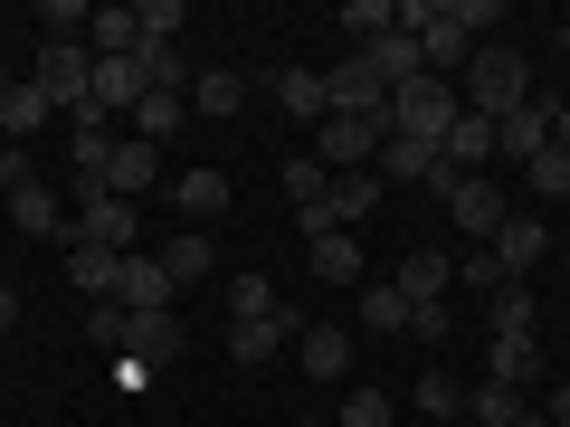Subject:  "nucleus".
<instances>
[{
	"instance_id": "c756f323",
	"label": "nucleus",
	"mask_w": 570,
	"mask_h": 427,
	"mask_svg": "<svg viewBox=\"0 0 570 427\" xmlns=\"http://www.w3.org/2000/svg\"><path fill=\"white\" fill-rule=\"evenodd\" d=\"M115 266H124L115 247H86V238H77V257H67V276H77V295H96V305H105V295H115Z\"/></svg>"
},
{
	"instance_id": "cd10ccee",
	"label": "nucleus",
	"mask_w": 570,
	"mask_h": 427,
	"mask_svg": "<svg viewBox=\"0 0 570 427\" xmlns=\"http://www.w3.org/2000/svg\"><path fill=\"white\" fill-rule=\"evenodd\" d=\"M181 123H190V96H142V105H134V133L153 142V152H163V142L181 133Z\"/></svg>"
},
{
	"instance_id": "49530a36",
	"label": "nucleus",
	"mask_w": 570,
	"mask_h": 427,
	"mask_svg": "<svg viewBox=\"0 0 570 427\" xmlns=\"http://www.w3.org/2000/svg\"><path fill=\"white\" fill-rule=\"evenodd\" d=\"M20 324V285H0V332Z\"/></svg>"
},
{
	"instance_id": "9b49d317",
	"label": "nucleus",
	"mask_w": 570,
	"mask_h": 427,
	"mask_svg": "<svg viewBox=\"0 0 570 427\" xmlns=\"http://www.w3.org/2000/svg\"><path fill=\"white\" fill-rule=\"evenodd\" d=\"M485 257L504 266V276H532V266L551 257V219H542V209H513V219L494 228V247H485Z\"/></svg>"
},
{
	"instance_id": "4468645a",
	"label": "nucleus",
	"mask_w": 570,
	"mask_h": 427,
	"mask_svg": "<svg viewBox=\"0 0 570 427\" xmlns=\"http://www.w3.org/2000/svg\"><path fill=\"white\" fill-rule=\"evenodd\" d=\"M352 58H362L371 77L390 86V96H400L409 77H428V58H419V39H409V29H381V39H362V48H352Z\"/></svg>"
},
{
	"instance_id": "58836bf2",
	"label": "nucleus",
	"mask_w": 570,
	"mask_h": 427,
	"mask_svg": "<svg viewBox=\"0 0 570 427\" xmlns=\"http://www.w3.org/2000/svg\"><path fill=\"white\" fill-rule=\"evenodd\" d=\"M324 190H333V171L314 162V152H295V162H285V200H295V209H305V200H324Z\"/></svg>"
},
{
	"instance_id": "2f4dec72",
	"label": "nucleus",
	"mask_w": 570,
	"mask_h": 427,
	"mask_svg": "<svg viewBox=\"0 0 570 427\" xmlns=\"http://www.w3.org/2000/svg\"><path fill=\"white\" fill-rule=\"evenodd\" d=\"M276 314V285L266 276H228V324H266Z\"/></svg>"
},
{
	"instance_id": "f03ea898",
	"label": "nucleus",
	"mask_w": 570,
	"mask_h": 427,
	"mask_svg": "<svg viewBox=\"0 0 570 427\" xmlns=\"http://www.w3.org/2000/svg\"><path fill=\"white\" fill-rule=\"evenodd\" d=\"M400 29H409V39H419V58H428V77H466V58H475V39H466V29H456V10H448V0H400Z\"/></svg>"
},
{
	"instance_id": "2eb2a0df",
	"label": "nucleus",
	"mask_w": 570,
	"mask_h": 427,
	"mask_svg": "<svg viewBox=\"0 0 570 427\" xmlns=\"http://www.w3.org/2000/svg\"><path fill=\"white\" fill-rule=\"evenodd\" d=\"M153 181H163V152H153L142 133H115V162H105V190H115V200H142Z\"/></svg>"
},
{
	"instance_id": "3c124183",
	"label": "nucleus",
	"mask_w": 570,
	"mask_h": 427,
	"mask_svg": "<svg viewBox=\"0 0 570 427\" xmlns=\"http://www.w3.org/2000/svg\"><path fill=\"white\" fill-rule=\"evenodd\" d=\"M0 219H10V200H0Z\"/></svg>"
},
{
	"instance_id": "20e7f679",
	"label": "nucleus",
	"mask_w": 570,
	"mask_h": 427,
	"mask_svg": "<svg viewBox=\"0 0 570 427\" xmlns=\"http://www.w3.org/2000/svg\"><path fill=\"white\" fill-rule=\"evenodd\" d=\"M77 238L115 247V257H142V200H115V190H77ZM67 238V247H77Z\"/></svg>"
},
{
	"instance_id": "4be33fe9",
	"label": "nucleus",
	"mask_w": 570,
	"mask_h": 427,
	"mask_svg": "<svg viewBox=\"0 0 570 427\" xmlns=\"http://www.w3.org/2000/svg\"><path fill=\"white\" fill-rule=\"evenodd\" d=\"M48 115H58V105L39 96V77H10V96H0V133H10V142H29Z\"/></svg>"
},
{
	"instance_id": "7ed1b4c3",
	"label": "nucleus",
	"mask_w": 570,
	"mask_h": 427,
	"mask_svg": "<svg viewBox=\"0 0 570 427\" xmlns=\"http://www.w3.org/2000/svg\"><path fill=\"white\" fill-rule=\"evenodd\" d=\"M456 115H466V96H456L448 77H409L400 96H390V133H409V142H448Z\"/></svg>"
},
{
	"instance_id": "e433bc0d",
	"label": "nucleus",
	"mask_w": 570,
	"mask_h": 427,
	"mask_svg": "<svg viewBox=\"0 0 570 427\" xmlns=\"http://www.w3.org/2000/svg\"><path fill=\"white\" fill-rule=\"evenodd\" d=\"M134 20H142V48H171V39H181V20H190V10H181V0H142Z\"/></svg>"
},
{
	"instance_id": "603ef678",
	"label": "nucleus",
	"mask_w": 570,
	"mask_h": 427,
	"mask_svg": "<svg viewBox=\"0 0 570 427\" xmlns=\"http://www.w3.org/2000/svg\"><path fill=\"white\" fill-rule=\"evenodd\" d=\"M561 266H570V247H561Z\"/></svg>"
},
{
	"instance_id": "37998d69",
	"label": "nucleus",
	"mask_w": 570,
	"mask_h": 427,
	"mask_svg": "<svg viewBox=\"0 0 570 427\" xmlns=\"http://www.w3.org/2000/svg\"><path fill=\"white\" fill-rule=\"evenodd\" d=\"M39 20H48V39H67V29H96V10H86V0H48Z\"/></svg>"
},
{
	"instance_id": "6e6552de",
	"label": "nucleus",
	"mask_w": 570,
	"mask_h": 427,
	"mask_svg": "<svg viewBox=\"0 0 570 427\" xmlns=\"http://www.w3.org/2000/svg\"><path fill=\"white\" fill-rule=\"evenodd\" d=\"M181 342H190V332H181V314H134V332H124V351H115V361L153 380V370H171V361H181Z\"/></svg>"
},
{
	"instance_id": "f3484780",
	"label": "nucleus",
	"mask_w": 570,
	"mask_h": 427,
	"mask_svg": "<svg viewBox=\"0 0 570 427\" xmlns=\"http://www.w3.org/2000/svg\"><path fill=\"white\" fill-rule=\"evenodd\" d=\"M485 380L532 389V380H542V342H532V332H485Z\"/></svg>"
},
{
	"instance_id": "aec40b11",
	"label": "nucleus",
	"mask_w": 570,
	"mask_h": 427,
	"mask_svg": "<svg viewBox=\"0 0 570 427\" xmlns=\"http://www.w3.org/2000/svg\"><path fill=\"white\" fill-rule=\"evenodd\" d=\"M448 276H456V257H438V247H419V257H400V295L409 305H448Z\"/></svg>"
},
{
	"instance_id": "39448f33",
	"label": "nucleus",
	"mask_w": 570,
	"mask_h": 427,
	"mask_svg": "<svg viewBox=\"0 0 570 427\" xmlns=\"http://www.w3.org/2000/svg\"><path fill=\"white\" fill-rule=\"evenodd\" d=\"M381 171H343V181H333L324 190V200H305V209H295V228H305V238H324V228H362L371 219V209H381Z\"/></svg>"
},
{
	"instance_id": "f704fd0d",
	"label": "nucleus",
	"mask_w": 570,
	"mask_h": 427,
	"mask_svg": "<svg viewBox=\"0 0 570 427\" xmlns=\"http://www.w3.org/2000/svg\"><path fill=\"white\" fill-rule=\"evenodd\" d=\"M485 332H532V285L513 276V285H494V324Z\"/></svg>"
},
{
	"instance_id": "f257e3e1",
	"label": "nucleus",
	"mask_w": 570,
	"mask_h": 427,
	"mask_svg": "<svg viewBox=\"0 0 570 427\" xmlns=\"http://www.w3.org/2000/svg\"><path fill=\"white\" fill-rule=\"evenodd\" d=\"M456 96H466V115H485V123H504L513 105H532V58L513 39H485L466 58V77H456Z\"/></svg>"
},
{
	"instance_id": "4c0bfd02",
	"label": "nucleus",
	"mask_w": 570,
	"mask_h": 427,
	"mask_svg": "<svg viewBox=\"0 0 570 427\" xmlns=\"http://www.w3.org/2000/svg\"><path fill=\"white\" fill-rule=\"evenodd\" d=\"M343 29H352V48H362V39H381V29H400V0H352V10H343Z\"/></svg>"
},
{
	"instance_id": "a19ab883",
	"label": "nucleus",
	"mask_w": 570,
	"mask_h": 427,
	"mask_svg": "<svg viewBox=\"0 0 570 427\" xmlns=\"http://www.w3.org/2000/svg\"><path fill=\"white\" fill-rule=\"evenodd\" d=\"M86 332H96V342H105V351H124V332H134V314H124V305H115V295H105V305H96V314H86Z\"/></svg>"
},
{
	"instance_id": "bb28decb",
	"label": "nucleus",
	"mask_w": 570,
	"mask_h": 427,
	"mask_svg": "<svg viewBox=\"0 0 570 427\" xmlns=\"http://www.w3.org/2000/svg\"><path fill=\"white\" fill-rule=\"evenodd\" d=\"M276 105H285V115H305V123H324V115H333L314 67H276Z\"/></svg>"
},
{
	"instance_id": "c85d7f7f",
	"label": "nucleus",
	"mask_w": 570,
	"mask_h": 427,
	"mask_svg": "<svg viewBox=\"0 0 570 427\" xmlns=\"http://www.w3.org/2000/svg\"><path fill=\"white\" fill-rule=\"evenodd\" d=\"M171 200H181V219H219V209H228V171H181Z\"/></svg>"
},
{
	"instance_id": "c9c22d12",
	"label": "nucleus",
	"mask_w": 570,
	"mask_h": 427,
	"mask_svg": "<svg viewBox=\"0 0 570 427\" xmlns=\"http://www.w3.org/2000/svg\"><path fill=\"white\" fill-rule=\"evenodd\" d=\"M523 181H532V200H570V152H532Z\"/></svg>"
},
{
	"instance_id": "b1692460",
	"label": "nucleus",
	"mask_w": 570,
	"mask_h": 427,
	"mask_svg": "<svg viewBox=\"0 0 570 427\" xmlns=\"http://www.w3.org/2000/svg\"><path fill=\"white\" fill-rule=\"evenodd\" d=\"M409 408H419V418H428V427H466V389H456V380H448V370H428V380H419V389H409Z\"/></svg>"
},
{
	"instance_id": "a211bd4d",
	"label": "nucleus",
	"mask_w": 570,
	"mask_h": 427,
	"mask_svg": "<svg viewBox=\"0 0 570 427\" xmlns=\"http://www.w3.org/2000/svg\"><path fill=\"white\" fill-rule=\"evenodd\" d=\"M10 228H29V238H77V219L58 209V190H48V181L10 190Z\"/></svg>"
},
{
	"instance_id": "0eeeda50",
	"label": "nucleus",
	"mask_w": 570,
	"mask_h": 427,
	"mask_svg": "<svg viewBox=\"0 0 570 427\" xmlns=\"http://www.w3.org/2000/svg\"><path fill=\"white\" fill-rule=\"evenodd\" d=\"M448 219H456V238L494 247V228L513 219V190L494 181V171H475V181H456V190H448Z\"/></svg>"
},
{
	"instance_id": "de8ad7c7",
	"label": "nucleus",
	"mask_w": 570,
	"mask_h": 427,
	"mask_svg": "<svg viewBox=\"0 0 570 427\" xmlns=\"http://www.w3.org/2000/svg\"><path fill=\"white\" fill-rule=\"evenodd\" d=\"M561 58H570V20H561Z\"/></svg>"
},
{
	"instance_id": "423d86ee",
	"label": "nucleus",
	"mask_w": 570,
	"mask_h": 427,
	"mask_svg": "<svg viewBox=\"0 0 570 427\" xmlns=\"http://www.w3.org/2000/svg\"><path fill=\"white\" fill-rule=\"evenodd\" d=\"M39 96L67 105V115H86V105H96V58H86L77 39H48L39 48Z\"/></svg>"
},
{
	"instance_id": "8fccbe9b",
	"label": "nucleus",
	"mask_w": 570,
	"mask_h": 427,
	"mask_svg": "<svg viewBox=\"0 0 570 427\" xmlns=\"http://www.w3.org/2000/svg\"><path fill=\"white\" fill-rule=\"evenodd\" d=\"M295 427H324V418H295Z\"/></svg>"
},
{
	"instance_id": "393cba45",
	"label": "nucleus",
	"mask_w": 570,
	"mask_h": 427,
	"mask_svg": "<svg viewBox=\"0 0 570 427\" xmlns=\"http://www.w3.org/2000/svg\"><path fill=\"white\" fill-rule=\"evenodd\" d=\"M86 58H142V20H134V10H96V29H86Z\"/></svg>"
},
{
	"instance_id": "a878e982",
	"label": "nucleus",
	"mask_w": 570,
	"mask_h": 427,
	"mask_svg": "<svg viewBox=\"0 0 570 427\" xmlns=\"http://www.w3.org/2000/svg\"><path fill=\"white\" fill-rule=\"evenodd\" d=\"M314 276L324 285H362V238H352V228H324V238H314Z\"/></svg>"
},
{
	"instance_id": "5701e85b",
	"label": "nucleus",
	"mask_w": 570,
	"mask_h": 427,
	"mask_svg": "<svg viewBox=\"0 0 570 427\" xmlns=\"http://www.w3.org/2000/svg\"><path fill=\"white\" fill-rule=\"evenodd\" d=\"M285 332H295V324H285V314H266V324H228V361H238V370L276 361V351H285Z\"/></svg>"
},
{
	"instance_id": "ddd939ff",
	"label": "nucleus",
	"mask_w": 570,
	"mask_h": 427,
	"mask_svg": "<svg viewBox=\"0 0 570 427\" xmlns=\"http://www.w3.org/2000/svg\"><path fill=\"white\" fill-rule=\"evenodd\" d=\"M494 152H504L513 171H523L532 152H551V96H532V105H513V115L494 123Z\"/></svg>"
},
{
	"instance_id": "412c9836",
	"label": "nucleus",
	"mask_w": 570,
	"mask_h": 427,
	"mask_svg": "<svg viewBox=\"0 0 570 427\" xmlns=\"http://www.w3.org/2000/svg\"><path fill=\"white\" fill-rule=\"evenodd\" d=\"M438 152H448V171H456V181H475V171L494 162V123H485V115H456V133L438 142Z\"/></svg>"
},
{
	"instance_id": "dca6fc26",
	"label": "nucleus",
	"mask_w": 570,
	"mask_h": 427,
	"mask_svg": "<svg viewBox=\"0 0 570 427\" xmlns=\"http://www.w3.org/2000/svg\"><path fill=\"white\" fill-rule=\"evenodd\" d=\"M295 361H305V380H343L352 370V332L343 324H295Z\"/></svg>"
},
{
	"instance_id": "09e8293b",
	"label": "nucleus",
	"mask_w": 570,
	"mask_h": 427,
	"mask_svg": "<svg viewBox=\"0 0 570 427\" xmlns=\"http://www.w3.org/2000/svg\"><path fill=\"white\" fill-rule=\"evenodd\" d=\"M0 96H10V67H0Z\"/></svg>"
},
{
	"instance_id": "c03bdc74",
	"label": "nucleus",
	"mask_w": 570,
	"mask_h": 427,
	"mask_svg": "<svg viewBox=\"0 0 570 427\" xmlns=\"http://www.w3.org/2000/svg\"><path fill=\"white\" fill-rule=\"evenodd\" d=\"M542 418H551V427H570V380H561V389L542 399Z\"/></svg>"
},
{
	"instance_id": "7c9ffc66",
	"label": "nucleus",
	"mask_w": 570,
	"mask_h": 427,
	"mask_svg": "<svg viewBox=\"0 0 570 427\" xmlns=\"http://www.w3.org/2000/svg\"><path fill=\"white\" fill-rule=\"evenodd\" d=\"M163 276H171V285H200V276H209V238H200V228H181V238L163 247Z\"/></svg>"
},
{
	"instance_id": "473e14b6",
	"label": "nucleus",
	"mask_w": 570,
	"mask_h": 427,
	"mask_svg": "<svg viewBox=\"0 0 570 427\" xmlns=\"http://www.w3.org/2000/svg\"><path fill=\"white\" fill-rule=\"evenodd\" d=\"M362 324L371 332H409V295L400 285H362Z\"/></svg>"
},
{
	"instance_id": "6ab92c4d",
	"label": "nucleus",
	"mask_w": 570,
	"mask_h": 427,
	"mask_svg": "<svg viewBox=\"0 0 570 427\" xmlns=\"http://www.w3.org/2000/svg\"><path fill=\"white\" fill-rule=\"evenodd\" d=\"M190 115H209V123L247 115V77L238 67H200V77H190Z\"/></svg>"
},
{
	"instance_id": "9d476101",
	"label": "nucleus",
	"mask_w": 570,
	"mask_h": 427,
	"mask_svg": "<svg viewBox=\"0 0 570 427\" xmlns=\"http://www.w3.org/2000/svg\"><path fill=\"white\" fill-rule=\"evenodd\" d=\"M324 105H333V115H362V123H390V86L371 77L362 58H343V67H324Z\"/></svg>"
},
{
	"instance_id": "f8f14e48",
	"label": "nucleus",
	"mask_w": 570,
	"mask_h": 427,
	"mask_svg": "<svg viewBox=\"0 0 570 427\" xmlns=\"http://www.w3.org/2000/svg\"><path fill=\"white\" fill-rule=\"evenodd\" d=\"M171 295H181V285L163 276V257H124L115 266V305L124 314H171Z\"/></svg>"
},
{
	"instance_id": "ea45409f",
	"label": "nucleus",
	"mask_w": 570,
	"mask_h": 427,
	"mask_svg": "<svg viewBox=\"0 0 570 427\" xmlns=\"http://www.w3.org/2000/svg\"><path fill=\"white\" fill-rule=\"evenodd\" d=\"M448 10H456V29H466L475 48H485L494 29H504V0H448Z\"/></svg>"
},
{
	"instance_id": "72a5a7b5",
	"label": "nucleus",
	"mask_w": 570,
	"mask_h": 427,
	"mask_svg": "<svg viewBox=\"0 0 570 427\" xmlns=\"http://www.w3.org/2000/svg\"><path fill=\"white\" fill-rule=\"evenodd\" d=\"M333 427H400V408H390V389H352V399H343V418H333Z\"/></svg>"
},
{
	"instance_id": "1a4fd4ad",
	"label": "nucleus",
	"mask_w": 570,
	"mask_h": 427,
	"mask_svg": "<svg viewBox=\"0 0 570 427\" xmlns=\"http://www.w3.org/2000/svg\"><path fill=\"white\" fill-rule=\"evenodd\" d=\"M371 171H381V181H428V190H438V200H448V190H456L448 152H438V142H409V133H390V142H381V162H371Z\"/></svg>"
},
{
	"instance_id": "a18cd8bd",
	"label": "nucleus",
	"mask_w": 570,
	"mask_h": 427,
	"mask_svg": "<svg viewBox=\"0 0 570 427\" xmlns=\"http://www.w3.org/2000/svg\"><path fill=\"white\" fill-rule=\"evenodd\" d=\"M551 152H570V105H551Z\"/></svg>"
},
{
	"instance_id": "79ce46f5",
	"label": "nucleus",
	"mask_w": 570,
	"mask_h": 427,
	"mask_svg": "<svg viewBox=\"0 0 570 427\" xmlns=\"http://www.w3.org/2000/svg\"><path fill=\"white\" fill-rule=\"evenodd\" d=\"M39 181V162H29V142H0V200H10V190H29Z\"/></svg>"
}]
</instances>
